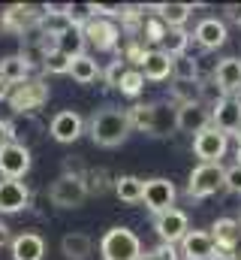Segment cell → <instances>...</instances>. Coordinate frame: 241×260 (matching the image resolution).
I'll use <instances>...</instances> for the list:
<instances>
[{
    "mask_svg": "<svg viewBox=\"0 0 241 260\" xmlns=\"http://www.w3.org/2000/svg\"><path fill=\"white\" fill-rule=\"evenodd\" d=\"M142 191H145V182L139 176H118L115 179V194L124 203H142Z\"/></svg>",
    "mask_w": 241,
    "mask_h": 260,
    "instance_id": "f1b7e54d",
    "label": "cell"
},
{
    "mask_svg": "<svg viewBox=\"0 0 241 260\" xmlns=\"http://www.w3.org/2000/svg\"><path fill=\"white\" fill-rule=\"evenodd\" d=\"M187 46H190V34L184 27H169L166 40L160 43V52H166L169 58H181V55H187Z\"/></svg>",
    "mask_w": 241,
    "mask_h": 260,
    "instance_id": "f546056e",
    "label": "cell"
},
{
    "mask_svg": "<svg viewBox=\"0 0 241 260\" xmlns=\"http://www.w3.org/2000/svg\"><path fill=\"white\" fill-rule=\"evenodd\" d=\"M82 30H85V40L91 46H97V52H115L120 43V30L112 18H97L94 15Z\"/></svg>",
    "mask_w": 241,
    "mask_h": 260,
    "instance_id": "ba28073f",
    "label": "cell"
},
{
    "mask_svg": "<svg viewBox=\"0 0 241 260\" xmlns=\"http://www.w3.org/2000/svg\"><path fill=\"white\" fill-rule=\"evenodd\" d=\"M235 103H238V106H241V91H238V94H235Z\"/></svg>",
    "mask_w": 241,
    "mask_h": 260,
    "instance_id": "7dc6e473",
    "label": "cell"
},
{
    "mask_svg": "<svg viewBox=\"0 0 241 260\" xmlns=\"http://www.w3.org/2000/svg\"><path fill=\"white\" fill-rule=\"evenodd\" d=\"M127 118H130V127L142 130V133H151V136H163V106L157 103H136L127 109Z\"/></svg>",
    "mask_w": 241,
    "mask_h": 260,
    "instance_id": "7c38bea8",
    "label": "cell"
},
{
    "mask_svg": "<svg viewBox=\"0 0 241 260\" xmlns=\"http://www.w3.org/2000/svg\"><path fill=\"white\" fill-rule=\"evenodd\" d=\"M145 55H148V49L139 43V40H133L127 49H124V55H120V61L124 64H136V67H142V61H145Z\"/></svg>",
    "mask_w": 241,
    "mask_h": 260,
    "instance_id": "8d00e7d4",
    "label": "cell"
},
{
    "mask_svg": "<svg viewBox=\"0 0 241 260\" xmlns=\"http://www.w3.org/2000/svg\"><path fill=\"white\" fill-rule=\"evenodd\" d=\"M12 260H43L46 257V239L39 233H21L12 239Z\"/></svg>",
    "mask_w": 241,
    "mask_h": 260,
    "instance_id": "603a6c76",
    "label": "cell"
},
{
    "mask_svg": "<svg viewBox=\"0 0 241 260\" xmlns=\"http://www.w3.org/2000/svg\"><path fill=\"white\" fill-rule=\"evenodd\" d=\"M226 15H229L235 24H241V6H226Z\"/></svg>",
    "mask_w": 241,
    "mask_h": 260,
    "instance_id": "7bdbcfd3",
    "label": "cell"
},
{
    "mask_svg": "<svg viewBox=\"0 0 241 260\" xmlns=\"http://www.w3.org/2000/svg\"><path fill=\"white\" fill-rule=\"evenodd\" d=\"M30 170V148L21 142H9L0 148V176L3 179H24Z\"/></svg>",
    "mask_w": 241,
    "mask_h": 260,
    "instance_id": "9c48e42d",
    "label": "cell"
},
{
    "mask_svg": "<svg viewBox=\"0 0 241 260\" xmlns=\"http://www.w3.org/2000/svg\"><path fill=\"white\" fill-rule=\"evenodd\" d=\"M9 94H12V85L0 79V100H9Z\"/></svg>",
    "mask_w": 241,
    "mask_h": 260,
    "instance_id": "ee69618b",
    "label": "cell"
},
{
    "mask_svg": "<svg viewBox=\"0 0 241 260\" xmlns=\"http://www.w3.org/2000/svg\"><path fill=\"white\" fill-rule=\"evenodd\" d=\"M3 27L24 37L27 30L39 27V9H36V6H24V3L6 6V9H3Z\"/></svg>",
    "mask_w": 241,
    "mask_h": 260,
    "instance_id": "9a60e30c",
    "label": "cell"
},
{
    "mask_svg": "<svg viewBox=\"0 0 241 260\" xmlns=\"http://www.w3.org/2000/svg\"><path fill=\"white\" fill-rule=\"evenodd\" d=\"M69 27H72V21L66 15V6H46L39 12V30H43V37L58 40L60 34H66Z\"/></svg>",
    "mask_w": 241,
    "mask_h": 260,
    "instance_id": "ffe728a7",
    "label": "cell"
},
{
    "mask_svg": "<svg viewBox=\"0 0 241 260\" xmlns=\"http://www.w3.org/2000/svg\"><path fill=\"white\" fill-rule=\"evenodd\" d=\"M139 260H178L175 254V245H157V248H151V251H142V257Z\"/></svg>",
    "mask_w": 241,
    "mask_h": 260,
    "instance_id": "74e56055",
    "label": "cell"
},
{
    "mask_svg": "<svg viewBox=\"0 0 241 260\" xmlns=\"http://www.w3.org/2000/svg\"><path fill=\"white\" fill-rule=\"evenodd\" d=\"M124 73H127V64L124 61H112V64L103 70V82H106V88H118L120 85V79H124Z\"/></svg>",
    "mask_w": 241,
    "mask_h": 260,
    "instance_id": "d590c367",
    "label": "cell"
},
{
    "mask_svg": "<svg viewBox=\"0 0 241 260\" xmlns=\"http://www.w3.org/2000/svg\"><path fill=\"white\" fill-rule=\"evenodd\" d=\"M193 40H196L205 52L220 49V46L226 43V21L217 18V15H205V18H199V24H196V30H193Z\"/></svg>",
    "mask_w": 241,
    "mask_h": 260,
    "instance_id": "5bb4252c",
    "label": "cell"
},
{
    "mask_svg": "<svg viewBox=\"0 0 241 260\" xmlns=\"http://www.w3.org/2000/svg\"><path fill=\"white\" fill-rule=\"evenodd\" d=\"M226 151H229V136L220 133L217 127H208L193 136V154L202 164H220L226 157Z\"/></svg>",
    "mask_w": 241,
    "mask_h": 260,
    "instance_id": "52a82bcc",
    "label": "cell"
},
{
    "mask_svg": "<svg viewBox=\"0 0 241 260\" xmlns=\"http://www.w3.org/2000/svg\"><path fill=\"white\" fill-rule=\"evenodd\" d=\"M175 185L169 182V179H163V176H157V179H148L145 182V191H142V203H145V209L157 218V215H163V212H169V209H175Z\"/></svg>",
    "mask_w": 241,
    "mask_h": 260,
    "instance_id": "8992f818",
    "label": "cell"
},
{
    "mask_svg": "<svg viewBox=\"0 0 241 260\" xmlns=\"http://www.w3.org/2000/svg\"><path fill=\"white\" fill-rule=\"evenodd\" d=\"M223 188H226L229 194H241V167H229V170H226Z\"/></svg>",
    "mask_w": 241,
    "mask_h": 260,
    "instance_id": "f35d334b",
    "label": "cell"
},
{
    "mask_svg": "<svg viewBox=\"0 0 241 260\" xmlns=\"http://www.w3.org/2000/svg\"><path fill=\"white\" fill-rule=\"evenodd\" d=\"M238 227H241V221H238Z\"/></svg>",
    "mask_w": 241,
    "mask_h": 260,
    "instance_id": "681fc988",
    "label": "cell"
},
{
    "mask_svg": "<svg viewBox=\"0 0 241 260\" xmlns=\"http://www.w3.org/2000/svg\"><path fill=\"white\" fill-rule=\"evenodd\" d=\"M100 254H103V260H139L142 242L130 227H112L100 239Z\"/></svg>",
    "mask_w": 241,
    "mask_h": 260,
    "instance_id": "7a4b0ae2",
    "label": "cell"
},
{
    "mask_svg": "<svg viewBox=\"0 0 241 260\" xmlns=\"http://www.w3.org/2000/svg\"><path fill=\"white\" fill-rule=\"evenodd\" d=\"M69 64H72V61H69L63 52L52 49V52L46 55V61H43V70L52 73V76H69Z\"/></svg>",
    "mask_w": 241,
    "mask_h": 260,
    "instance_id": "e575fe53",
    "label": "cell"
},
{
    "mask_svg": "<svg viewBox=\"0 0 241 260\" xmlns=\"http://www.w3.org/2000/svg\"><path fill=\"white\" fill-rule=\"evenodd\" d=\"M196 76H199L196 58H190V55L172 58V79H175V82H196Z\"/></svg>",
    "mask_w": 241,
    "mask_h": 260,
    "instance_id": "4dcf8cb0",
    "label": "cell"
},
{
    "mask_svg": "<svg viewBox=\"0 0 241 260\" xmlns=\"http://www.w3.org/2000/svg\"><path fill=\"white\" fill-rule=\"evenodd\" d=\"M154 230H157V236H160L163 245H175V242H181V239L187 236L190 218H187V212H181V209H169V212H163V215L154 218Z\"/></svg>",
    "mask_w": 241,
    "mask_h": 260,
    "instance_id": "30bf717a",
    "label": "cell"
},
{
    "mask_svg": "<svg viewBox=\"0 0 241 260\" xmlns=\"http://www.w3.org/2000/svg\"><path fill=\"white\" fill-rule=\"evenodd\" d=\"M49 200H52V206H58V209H78V206H85V200H88V191H85V182L78 179V176H60L52 182V188H49Z\"/></svg>",
    "mask_w": 241,
    "mask_h": 260,
    "instance_id": "5b68a950",
    "label": "cell"
},
{
    "mask_svg": "<svg viewBox=\"0 0 241 260\" xmlns=\"http://www.w3.org/2000/svg\"><path fill=\"white\" fill-rule=\"evenodd\" d=\"M211 127H217L226 136L241 130V106L235 103V97H223L211 106Z\"/></svg>",
    "mask_w": 241,
    "mask_h": 260,
    "instance_id": "4fadbf2b",
    "label": "cell"
},
{
    "mask_svg": "<svg viewBox=\"0 0 241 260\" xmlns=\"http://www.w3.org/2000/svg\"><path fill=\"white\" fill-rule=\"evenodd\" d=\"M214 85L223 97H235L241 91V58H223L214 67Z\"/></svg>",
    "mask_w": 241,
    "mask_h": 260,
    "instance_id": "d6986e66",
    "label": "cell"
},
{
    "mask_svg": "<svg viewBox=\"0 0 241 260\" xmlns=\"http://www.w3.org/2000/svg\"><path fill=\"white\" fill-rule=\"evenodd\" d=\"M175 127L181 133H202V130L211 127V106L196 100V103H187V106H178L175 109Z\"/></svg>",
    "mask_w": 241,
    "mask_h": 260,
    "instance_id": "8fae6325",
    "label": "cell"
},
{
    "mask_svg": "<svg viewBox=\"0 0 241 260\" xmlns=\"http://www.w3.org/2000/svg\"><path fill=\"white\" fill-rule=\"evenodd\" d=\"M85 46H88V40H85V30L82 27H69L66 34H60L58 40H55V49L63 52L69 61L78 58V55H85Z\"/></svg>",
    "mask_w": 241,
    "mask_h": 260,
    "instance_id": "83f0119b",
    "label": "cell"
},
{
    "mask_svg": "<svg viewBox=\"0 0 241 260\" xmlns=\"http://www.w3.org/2000/svg\"><path fill=\"white\" fill-rule=\"evenodd\" d=\"M0 79L15 88V85L30 79V64L21 55H6V58H0Z\"/></svg>",
    "mask_w": 241,
    "mask_h": 260,
    "instance_id": "d4e9b609",
    "label": "cell"
},
{
    "mask_svg": "<svg viewBox=\"0 0 241 260\" xmlns=\"http://www.w3.org/2000/svg\"><path fill=\"white\" fill-rule=\"evenodd\" d=\"M211 239H214V245L217 248H226V251H235L241 245V227L235 218H217L214 224H211Z\"/></svg>",
    "mask_w": 241,
    "mask_h": 260,
    "instance_id": "7402d4cb",
    "label": "cell"
},
{
    "mask_svg": "<svg viewBox=\"0 0 241 260\" xmlns=\"http://www.w3.org/2000/svg\"><path fill=\"white\" fill-rule=\"evenodd\" d=\"M235 167H241V145L235 148Z\"/></svg>",
    "mask_w": 241,
    "mask_h": 260,
    "instance_id": "f6af8a7d",
    "label": "cell"
},
{
    "mask_svg": "<svg viewBox=\"0 0 241 260\" xmlns=\"http://www.w3.org/2000/svg\"><path fill=\"white\" fill-rule=\"evenodd\" d=\"M178 245L181 260H211V254H214V239L208 230H187V236Z\"/></svg>",
    "mask_w": 241,
    "mask_h": 260,
    "instance_id": "ac0fdd59",
    "label": "cell"
},
{
    "mask_svg": "<svg viewBox=\"0 0 241 260\" xmlns=\"http://www.w3.org/2000/svg\"><path fill=\"white\" fill-rule=\"evenodd\" d=\"M82 182H85L88 197H91V194L100 197V194H106V188H109V173H106V170H85Z\"/></svg>",
    "mask_w": 241,
    "mask_h": 260,
    "instance_id": "d6a6232c",
    "label": "cell"
},
{
    "mask_svg": "<svg viewBox=\"0 0 241 260\" xmlns=\"http://www.w3.org/2000/svg\"><path fill=\"white\" fill-rule=\"evenodd\" d=\"M232 260H241V245L235 248V251H232Z\"/></svg>",
    "mask_w": 241,
    "mask_h": 260,
    "instance_id": "bcb514c9",
    "label": "cell"
},
{
    "mask_svg": "<svg viewBox=\"0 0 241 260\" xmlns=\"http://www.w3.org/2000/svg\"><path fill=\"white\" fill-rule=\"evenodd\" d=\"M60 254L66 260H88L94 254V239L88 233H66L60 239Z\"/></svg>",
    "mask_w": 241,
    "mask_h": 260,
    "instance_id": "cb8c5ba5",
    "label": "cell"
},
{
    "mask_svg": "<svg viewBox=\"0 0 241 260\" xmlns=\"http://www.w3.org/2000/svg\"><path fill=\"white\" fill-rule=\"evenodd\" d=\"M139 73L148 82H166L172 76V58L166 52H160V49H148V55H145V61L139 67Z\"/></svg>",
    "mask_w": 241,
    "mask_h": 260,
    "instance_id": "44dd1931",
    "label": "cell"
},
{
    "mask_svg": "<svg viewBox=\"0 0 241 260\" xmlns=\"http://www.w3.org/2000/svg\"><path fill=\"white\" fill-rule=\"evenodd\" d=\"M49 133L58 139V142H75L82 133H85V118L75 112V109H63L52 118L49 124Z\"/></svg>",
    "mask_w": 241,
    "mask_h": 260,
    "instance_id": "e0dca14e",
    "label": "cell"
},
{
    "mask_svg": "<svg viewBox=\"0 0 241 260\" xmlns=\"http://www.w3.org/2000/svg\"><path fill=\"white\" fill-rule=\"evenodd\" d=\"M69 76H72V82H78V85H91V82H97V79L103 76V70L97 67V61H94L91 55H78V58H72V64H69Z\"/></svg>",
    "mask_w": 241,
    "mask_h": 260,
    "instance_id": "4316f807",
    "label": "cell"
},
{
    "mask_svg": "<svg viewBox=\"0 0 241 260\" xmlns=\"http://www.w3.org/2000/svg\"><path fill=\"white\" fill-rule=\"evenodd\" d=\"M235 136H238V145H241V130H238V133H235Z\"/></svg>",
    "mask_w": 241,
    "mask_h": 260,
    "instance_id": "c3c4849f",
    "label": "cell"
},
{
    "mask_svg": "<svg viewBox=\"0 0 241 260\" xmlns=\"http://www.w3.org/2000/svg\"><path fill=\"white\" fill-rule=\"evenodd\" d=\"M211 260H232V251H226V248H217V245H214V254H211Z\"/></svg>",
    "mask_w": 241,
    "mask_h": 260,
    "instance_id": "b9f144b4",
    "label": "cell"
},
{
    "mask_svg": "<svg viewBox=\"0 0 241 260\" xmlns=\"http://www.w3.org/2000/svg\"><path fill=\"white\" fill-rule=\"evenodd\" d=\"M30 203V191L24 182L18 179H0V212L3 215H15L21 209H27Z\"/></svg>",
    "mask_w": 241,
    "mask_h": 260,
    "instance_id": "2e32d148",
    "label": "cell"
},
{
    "mask_svg": "<svg viewBox=\"0 0 241 260\" xmlns=\"http://www.w3.org/2000/svg\"><path fill=\"white\" fill-rule=\"evenodd\" d=\"M91 139L103 148H115L120 145L127 136H130V118H127V109H118V106H106V109H97L91 115Z\"/></svg>",
    "mask_w": 241,
    "mask_h": 260,
    "instance_id": "6da1fadb",
    "label": "cell"
},
{
    "mask_svg": "<svg viewBox=\"0 0 241 260\" xmlns=\"http://www.w3.org/2000/svg\"><path fill=\"white\" fill-rule=\"evenodd\" d=\"M190 12H193V3H160V6H154V15L166 27H184Z\"/></svg>",
    "mask_w": 241,
    "mask_h": 260,
    "instance_id": "484cf974",
    "label": "cell"
},
{
    "mask_svg": "<svg viewBox=\"0 0 241 260\" xmlns=\"http://www.w3.org/2000/svg\"><path fill=\"white\" fill-rule=\"evenodd\" d=\"M9 142H15V130H12L9 121H3V118H0V148H3V145H9Z\"/></svg>",
    "mask_w": 241,
    "mask_h": 260,
    "instance_id": "ab89813d",
    "label": "cell"
},
{
    "mask_svg": "<svg viewBox=\"0 0 241 260\" xmlns=\"http://www.w3.org/2000/svg\"><path fill=\"white\" fill-rule=\"evenodd\" d=\"M166 34H169V27H166L157 15H145V21H142V37H145V43L160 46V43L166 40Z\"/></svg>",
    "mask_w": 241,
    "mask_h": 260,
    "instance_id": "1f68e13d",
    "label": "cell"
},
{
    "mask_svg": "<svg viewBox=\"0 0 241 260\" xmlns=\"http://www.w3.org/2000/svg\"><path fill=\"white\" fill-rule=\"evenodd\" d=\"M118 91L127 94V97H139V94L145 91V76H142L139 70H130V67H127V73H124V79H120Z\"/></svg>",
    "mask_w": 241,
    "mask_h": 260,
    "instance_id": "836d02e7",
    "label": "cell"
},
{
    "mask_svg": "<svg viewBox=\"0 0 241 260\" xmlns=\"http://www.w3.org/2000/svg\"><path fill=\"white\" fill-rule=\"evenodd\" d=\"M49 94H52V91H49V85H46L43 79H27V82H21V85L12 88L9 106H12V112H18V115L36 112L39 106L49 103Z\"/></svg>",
    "mask_w": 241,
    "mask_h": 260,
    "instance_id": "277c9868",
    "label": "cell"
},
{
    "mask_svg": "<svg viewBox=\"0 0 241 260\" xmlns=\"http://www.w3.org/2000/svg\"><path fill=\"white\" fill-rule=\"evenodd\" d=\"M6 245H12V233H9V227L0 221V248H6Z\"/></svg>",
    "mask_w": 241,
    "mask_h": 260,
    "instance_id": "60d3db41",
    "label": "cell"
},
{
    "mask_svg": "<svg viewBox=\"0 0 241 260\" xmlns=\"http://www.w3.org/2000/svg\"><path fill=\"white\" fill-rule=\"evenodd\" d=\"M226 182V167L223 164H199L190 179H187V194L193 200H205V197L217 194Z\"/></svg>",
    "mask_w": 241,
    "mask_h": 260,
    "instance_id": "3957f363",
    "label": "cell"
}]
</instances>
